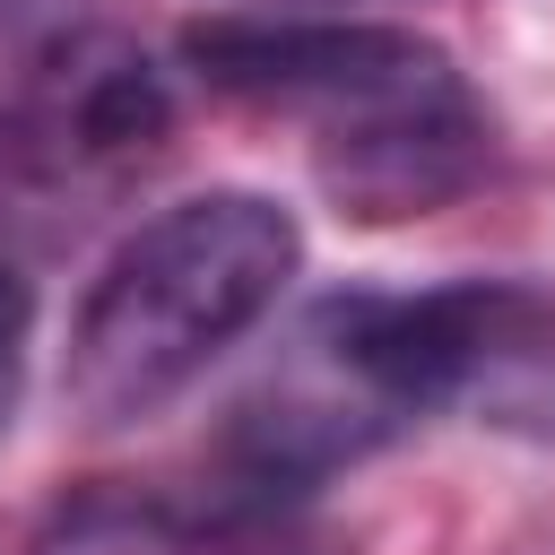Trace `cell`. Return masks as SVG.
<instances>
[{"label": "cell", "mask_w": 555, "mask_h": 555, "mask_svg": "<svg viewBox=\"0 0 555 555\" xmlns=\"http://www.w3.org/2000/svg\"><path fill=\"white\" fill-rule=\"evenodd\" d=\"M208 555H330V546H295V538H243V546H208Z\"/></svg>", "instance_id": "obj_7"}, {"label": "cell", "mask_w": 555, "mask_h": 555, "mask_svg": "<svg viewBox=\"0 0 555 555\" xmlns=\"http://www.w3.org/2000/svg\"><path fill=\"white\" fill-rule=\"evenodd\" d=\"M26 330H35V286L17 278V260H0V408H9V382L26 356Z\"/></svg>", "instance_id": "obj_5"}, {"label": "cell", "mask_w": 555, "mask_h": 555, "mask_svg": "<svg viewBox=\"0 0 555 555\" xmlns=\"http://www.w3.org/2000/svg\"><path fill=\"white\" fill-rule=\"evenodd\" d=\"M173 139L165 69L104 26H52L0 78V191L87 199Z\"/></svg>", "instance_id": "obj_4"}, {"label": "cell", "mask_w": 555, "mask_h": 555, "mask_svg": "<svg viewBox=\"0 0 555 555\" xmlns=\"http://www.w3.org/2000/svg\"><path fill=\"white\" fill-rule=\"evenodd\" d=\"M304 347L399 434L416 416H468L555 442V286L442 278L356 286L304 321Z\"/></svg>", "instance_id": "obj_3"}, {"label": "cell", "mask_w": 555, "mask_h": 555, "mask_svg": "<svg viewBox=\"0 0 555 555\" xmlns=\"http://www.w3.org/2000/svg\"><path fill=\"white\" fill-rule=\"evenodd\" d=\"M61 0H0V43H17V35H35L43 17H52Z\"/></svg>", "instance_id": "obj_6"}, {"label": "cell", "mask_w": 555, "mask_h": 555, "mask_svg": "<svg viewBox=\"0 0 555 555\" xmlns=\"http://www.w3.org/2000/svg\"><path fill=\"white\" fill-rule=\"evenodd\" d=\"M304 260L295 217L269 191H191L130 225L78 295L61 390L87 425H139L173 408L234 338H251Z\"/></svg>", "instance_id": "obj_2"}, {"label": "cell", "mask_w": 555, "mask_h": 555, "mask_svg": "<svg viewBox=\"0 0 555 555\" xmlns=\"http://www.w3.org/2000/svg\"><path fill=\"white\" fill-rule=\"evenodd\" d=\"M182 61L251 104L312 130V173L338 217L399 225L477 191L494 121L460 61L416 26L373 17H199Z\"/></svg>", "instance_id": "obj_1"}]
</instances>
